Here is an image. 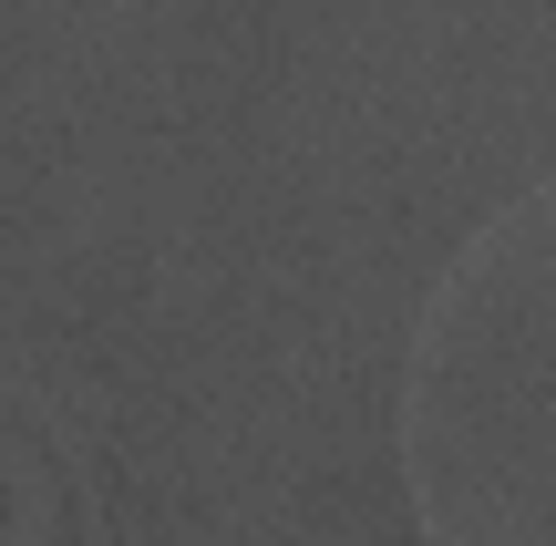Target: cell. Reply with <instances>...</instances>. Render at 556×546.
Here are the masks:
<instances>
[{"mask_svg":"<svg viewBox=\"0 0 556 546\" xmlns=\"http://www.w3.org/2000/svg\"><path fill=\"white\" fill-rule=\"evenodd\" d=\"M402 454L433 546H556V176L443 268Z\"/></svg>","mask_w":556,"mask_h":546,"instance_id":"1","label":"cell"}]
</instances>
